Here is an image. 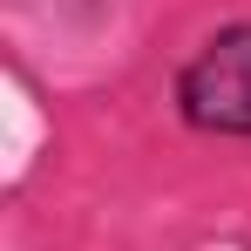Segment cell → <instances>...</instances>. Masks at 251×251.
<instances>
[{"label": "cell", "mask_w": 251, "mask_h": 251, "mask_svg": "<svg viewBox=\"0 0 251 251\" xmlns=\"http://www.w3.org/2000/svg\"><path fill=\"white\" fill-rule=\"evenodd\" d=\"M176 116L197 136L251 143V21L217 27L183 68H176Z\"/></svg>", "instance_id": "1"}]
</instances>
